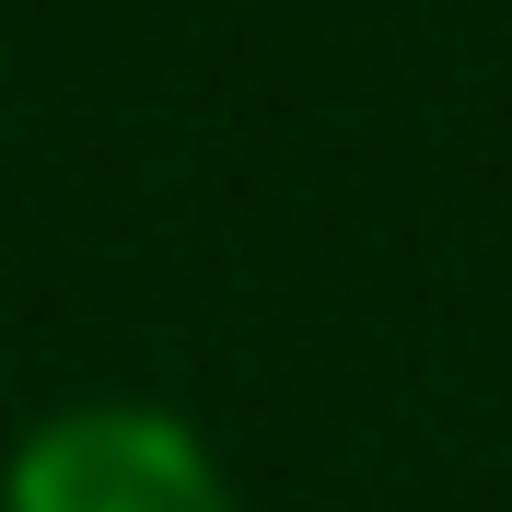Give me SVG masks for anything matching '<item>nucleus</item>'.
<instances>
[{
  "label": "nucleus",
  "mask_w": 512,
  "mask_h": 512,
  "mask_svg": "<svg viewBox=\"0 0 512 512\" xmlns=\"http://www.w3.org/2000/svg\"><path fill=\"white\" fill-rule=\"evenodd\" d=\"M0 512H233L222 454L152 396H82L12 443Z\"/></svg>",
  "instance_id": "1"
}]
</instances>
